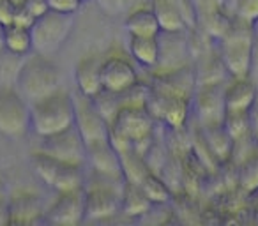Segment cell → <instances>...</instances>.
<instances>
[{"label":"cell","instance_id":"obj_4","mask_svg":"<svg viewBox=\"0 0 258 226\" xmlns=\"http://www.w3.org/2000/svg\"><path fill=\"white\" fill-rule=\"evenodd\" d=\"M32 166L36 175L48 187L60 193V191H76L85 187L87 175L83 172V166L62 163L51 156L36 150L32 154Z\"/></svg>","mask_w":258,"mask_h":226},{"label":"cell","instance_id":"obj_12","mask_svg":"<svg viewBox=\"0 0 258 226\" xmlns=\"http://www.w3.org/2000/svg\"><path fill=\"white\" fill-rule=\"evenodd\" d=\"M198 119L205 127L219 126L225 119V83L205 85L197 99Z\"/></svg>","mask_w":258,"mask_h":226},{"label":"cell","instance_id":"obj_9","mask_svg":"<svg viewBox=\"0 0 258 226\" xmlns=\"http://www.w3.org/2000/svg\"><path fill=\"white\" fill-rule=\"evenodd\" d=\"M140 76L135 64L129 58L120 55H111L104 58L101 67V87L104 92L115 96H125L127 92L138 87Z\"/></svg>","mask_w":258,"mask_h":226},{"label":"cell","instance_id":"obj_30","mask_svg":"<svg viewBox=\"0 0 258 226\" xmlns=\"http://www.w3.org/2000/svg\"><path fill=\"white\" fill-rule=\"evenodd\" d=\"M249 119H251V133H253V138L258 140V96L253 108L249 110Z\"/></svg>","mask_w":258,"mask_h":226},{"label":"cell","instance_id":"obj_16","mask_svg":"<svg viewBox=\"0 0 258 226\" xmlns=\"http://www.w3.org/2000/svg\"><path fill=\"white\" fill-rule=\"evenodd\" d=\"M104 58L97 55H89L83 57L76 64L75 69V80H76V90L87 97H94L103 90L101 87V67H103Z\"/></svg>","mask_w":258,"mask_h":226},{"label":"cell","instance_id":"obj_27","mask_svg":"<svg viewBox=\"0 0 258 226\" xmlns=\"http://www.w3.org/2000/svg\"><path fill=\"white\" fill-rule=\"evenodd\" d=\"M20 0H0V27H9L15 23Z\"/></svg>","mask_w":258,"mask_h":226},{"label":"cell","instance_id":"obj_13","mask_svg":"<svg viewBox=\"0 0 258 226\" xmlns=\"http://www.w3.org/2000/svg\"><path fill=\"white\" fill-rule=\"evenodd\" d=\"M258 89L251 76L230 78L225 83V113H244L253 108Z\"/></svg>","mask_w":258,"mask_h":226},{"label":"cell","instance_id":"obj_33","mask_svg":"<svg viewBox=\"0 0 258 226\" xmlns=\"http://www.w3.org/2000/svg\"><path fill=\"white\" fill-rule=\"evenodd\" d=\"M253 30H254V36L258 37V20H256V22L253 23Z\"/></svg>","mask_w":258,"mask_h":226},{"label":"cell","instance_id":"obj_17","mask_svg":"<svg viewBox=\"0 0 258 226\" xmlns=\"http://www.w3.org/2000/svg\"><path fill=\"white\" fill-rule=\"evenodd\" d=\"M127 50L131 58L142 67H158L161 57L159 36H127Z\"/></svg>","mask_w":258,"mask_h":226},{"label":"cell","instance_id":"obj_7","mask_svg":"<svg viewBox=\"0 0 258 226\" xmlns=\"http://www.w3.org/2000/svg\"><path fill=\"white\" fill-rule=\"evenodd\" d=\"M73 97H75V127L85 143V148L110 140V124L96 110L92 99L80 94L78 90L73 94Z\"/></svg>","mask_w":258,"mask_h":226},{"label":"cell","instance_id":"obj_25","mask_svg":"<svg viewBox=\"0 0 258 226\" xmlns=\"http://www.w3.org/2000/svg\"><path fill=\"white\" fill-rule=\"evenodd\" d=\"M239 184L247 193L258 191V156H251L242 163L239 172Z\"/></svg>","mask_w":258,"mask_h":226},{"label":"cell","instance_id":"obj_10","mask_svg":"<svg viewBox=\"0 0 258 226\" xmlns=\"http://www.w3.org/2000/svg\"><path fill=\"white\" fill-rule=\"evenodd\" d=\"M37 150L51 156L62 163H71V165H87V148L83 140L80 138L76 127L64 131L55 136L41 138V145Z\"/></svg>","mask_w":258,"mask_h":226},{"label":"cell","instance_id":"obj_3","mask_svg":"<svg viewBox=\"0 0 258 226\" xmlns=\"http://www.w3.org/2000/svg\"><path fill=\"white\" fill-rule=\"evenodd\" d=\"M16 89L29 103L43 99L62 89L60 67L51 60V57L32 51L27 57Z\"/></svg>","mask_w":258,"mask_h":226},{"label":"cell","instance_id":"obj_1","mask_svg":"<svg viewBox=\"0 0 258 226\" xmlns=\"http://www.w3.org/2000/svg\"><path fill=\"white\" fill-rule=\"evenodd\" d=\"M75 127V97L60 89L30 103V131L39 138L60 134Z\"/></svg>","mask_w":258,"mask_h":226},{"label":"cell","instance_id":"obj_18","mask_svg":"<svg viewBox=\"0 0 258 226\" xmlns=\"http://www.w3.org/2000/svg\"><path fill=\"white\" fill-rule=\"evenodd\" d=\"M39 215L44 217V208L39 196L32 193H18L9 196V222H32Z\"/></svg>","mask_w":258,"mask_h":226},{"label":"cell","instance_id":"obj_34","mask_svg":"<svg viewBox=\"0 0 258 226\" xmlns=\"http://www.w3.org/2000/svg\"><path fill=\"white\" fill-rule=\"evenodd\" d=\"M80 2H82V4H85V2H89V0H80Z\"/></svg>","mask_w":258,"mask_h":226},{"label":"cell","instance_id":"obj_35","mask_svg":"<svg viewBox=\"0 0 258 226\" xmlns=\"http://www.w3.org/2000/svg\"><path fill=\"white\" fill-rule=\"evenodd\" d=\"M2 92H4V89H2V87H0V94H2Z\"/></svg>","mask_w":258,"mask_h":226},{"label":"cell","instance_id":"obj_24","mask_svg":"<svg viewBox=\"0 0 258 226\" xmlns=\"http://www.w3.org/2000/svg\"><path fill=\"white\" fill-rule=\"evenodd\" d=\"M96 8L110 18H124L142 0H92Z\"/></svg>","mask_w":258,"mask_h":226},{"label":"cell","instance_id":"obj_23","mask_svg":"<svg viewBox=\"0 0 258 226\" xmlns=\"http://www.w3.org/2000/svg\"><path fill=\"white\" fill-rule=\"evenodd\" d=\"M223 127H225V131L233 141H240L244 138L253 136L249 111H244V113H225Z\"/></svg>","mask_w":258,"mask_h":226},{"label":"cell","instance_id":"obj_32","mask_svg":"<svg viewBox=\"0 0 258 226\" xmlns=\"http://www.w3.org/2000/svg\"><path fill=\"white\" fill-rule=\"evenodd\" d=\"M4 50V27H0V51Z\"/></svg>","mask_w":258,"mask_h":226},{"label":"cell","instance_id":"obj_21","mask_svg":"<svg viewBox=\"0 0 258 226\" xmlns=\"http://www.w3.org/2000/svg\"><path fill=\"white\" fill-rule=\"evenodd\" d=\"M4 48L13 53L29 57L34 51L32 29H27L22 25H9L4 27Z\"/></svg>","mask_w":258,"mask_h":226},{"label":"cell","instance_id":"obj_22","mask_svg":"<svg viewBox=\"0 0 258 226\" xmlns=\"http://www.w3.org/2000/svg\"><path fill=\"white\" fill-rule=\"evenodd\" d=\"M140 186L152 205H166L172 200V191H170L168 184L159 179L156 173L149 172L140 182Z\"/></svg>","mask_w":258,"mask_h":226},{"label":"cell","instance_id":"obj_20","mask_svg":"<svg viewBox=\"0 0 258 226\" xmlns=\"http://www.w3.org/2000/svg\"><path fill=\"white\" fill-rule=\"evenodd\" d=\"M154 205L149 201V198L145 196L144 189L140 184L135 182H124V189H122V207L120 212H124L125 215H144L147 214Z\"/></svg>","mask_w":258,"mask_h":226},{"label":"cell","instance_id":"obj_28","mask_svg":"<svg viewBox=\"0 0 258 226\" xmlns=\"http://www.w3.org/2000/svg\"><path fill=\"white\" fill-rule=\"evenodd\" d=\"M20 6H22L34 20H39L41 16H44L50 11L48 0H20Z\"/></svg>","mask_w":258,"mask_h":226},{"label":"cell","instance_id":"obj_15","mask_svg":"<svg viewBox=\"0 0 258 226\" xmlns=\"http://www.w3.org/2000/svg\"><path fill=\"white\" fill-rule=\"evenodd\" d=\"M122 22H124L127 36H159L161 34L158 16H156L152 6L149 4V0L147 4H144V0H142L140 4L135 6L122 18Z\"/></svg>","mask_w":258,"mask_h":226},{"label":"cell","instance_id":"obj_11","mask_svg":"<svg viewBox=\"0 0 258 226\" xmlns=\"http://www.w3.org/2000/svg\"><path fill=\"white\" fill-rule=\"evenodd\" d=\"M44 219L55 224H78L85 221V198L83 189L60 191L53 201L44 208Z\"/></svg>","mask_w":258,"mask_h":226},{"label":"cell","instance_id":"obj_6","mask_svg":"<svg viewBox=\"0 0 258 226\" xmlns=\"http://www.w3.org/2000/svg\"><path fill=\"white\" fill-rule=\"evenodd\" d=\"M30 133V103L18 89L0 94V136L20 140Z\"/></svg>","mask_w":258,"mask_h":226},{"label":"cell","instance_id":"obj_29","mask_svg":"<svg viewBox=\"0 0 258 226\" xmlns=\"http://www.w3.org/2000/svg\"><path fill=\"white\" fill-rule=\"evenodd\" d=\"M48 6H50V11L76 15V11L80 9L82 2H80V0H48Z\"/></svg>","mask_w":258,"mask_h":226},{"label":"cell","instance_id":"obj_14","mask_svg":"<svg viewBox=\"0 0 258 226\" xmlns=\"http://www.w3.org/2000/svg\"><path fill=\"white\" fill-rule=\"evenodd\" d=\"M87 165H90L92 172L99 173V175L124 179L120 154L110 143V140L87 147Z\"/></svg>","mask_w":258,"mask_h":226},{"label":"cell","instance_id":"obj_31","mask_svg":"<svg viewBox=\"0 0 258 226\" xmlns=\"http://www.w3.org/2000/svg\"><path fill=\"white\" fill-rule=\"evenodd\" d=\"M0 222H9V196L0 193Z\"/></svg>","mask_w":258,"mask_h":226},{"label":"cell","instance_id":"obj_5","mask_svg":"<svg viewBox=\"0 0 258 226\" xmlns=\"http://www.w3.org/2000/svg\"><path fill=\"white\" fill-rule=\"evenodd\" d=\"M73 29H75V15L48 11L32 25L34 51L53 57L68 43Z\"/></svg>","mask_w":258,"mask_h":226},{"label":"cell","instance_id":"obj_19","mask_svg":"<svg viewBox=\"0 0 258 226\" xmlns=\"http://www.w3.org/2000/svg\"><path fill=\"white\" fill-rule=\"evenodd\" d=\"M27 57L13 53L9 50L0 51V87L4 90H11L18 87L20 74L23 71Z\"/></svg>","mask_w":258,"mask_h":226},{"label":"cell","instance_id":"obj_26","mask_svg":"<svg viewBox=\"0 0 258 226\" xmlns=\"http://www.w3.org/2000/svg\"><path fill=\"white\" fill-rule=\"evenodd\" d=\"M193 4L198 22L225 11V0H193Z\"/></svg>","mask_w":258,"mask_h":226},{"label":"cell","instance_id":"obj_2","mask_svg":"<svg viewBox=\"0 0 258 226\" xmlns=\"http://www.w3.org/2000/svg\"><path fill=\"white\" fill-rule=\"evenodd\" d=\"M254 30L253 25L233 18L228 29L218 37V55L230 78L251 76Z\"/></svg>","mask_w":258,"mask_h":226},{"label":"cell","instance_id":"obj_8","mask_svg":"<svg viewBox=\"0 0 258 226\" xmlns=\"http://www.w3.org/2000/svg\"><path fill=\"white\" fill-rule=\"evenodd\" d=\"M158 16L161 32L177 34L197 29V9L193 0H149Z\"/></svg>","mask_w":258,"mask_h":226}]
</instances>
